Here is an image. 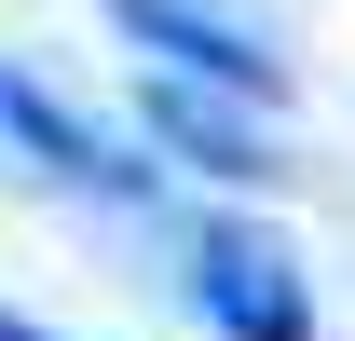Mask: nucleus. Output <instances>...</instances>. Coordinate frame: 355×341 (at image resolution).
<instances>
[{"label":"nucleus","mask_w":355,"mask_h":341,"mask_svg":"<svg viewBox=\"0 0 355 341\" xmlns=\"http://www.w3.org/2000/svg\"><path fill=\"white\" fill-rule=\"evenodd\" d=\"M191 300H205L219 341H314V287L260 218H205L191 232Z\"/></svg>","instance_id":"1"},{"label":"nucleus","mask_w":355,"mask_h":341,"mask_svg":"<svg viewBox=\"0 0 355 341\" xmlns=\"http://www.w3.org/2000/svg\"><path fill=\"white\" fill-rule=\"evenodd\" d=\"M0 123L28 137V164L69 177V191H110V205H137V191H150V164H123V137L96 123V110H69V96H42L28 69H0Z\"/></svg>","instance_id":"2"},{"label":"nucleus","mask_w":355,"mask_h":341,"mask_svg":"<svg viewBox=\"0 0 355 341\" xmlns=\"http://www.w3.org/2000/svg\"><path fill=\"white\" fill-rule=\"evenodd\" d=\"M110 14H123L137 42L164 55L178 82H219V96H246V110H260V96L287 82V69H273V55L246 42V28H232V14H205V0H110Z\"/></svg>","instance_id":"3"},{"label":"nucleus","mask_w":355,"mask_h":341,"mask_svg":"<svg viewBox=\"0 0 355 341\" xmlns=\"http://www.w3.org/2000/svg\"><path fill=\"white\" fill-rule=\"evenodd\" d=\"M137 123H150V150H178V164H205V177H273L246 96H219V82H178V69H164V82L137 96Z\"/></svg>","instance_id":"4"},{"label":"nucleus","mask_w":355,"mask_h":341,"mask_svg":"<svg viewBox=\"0 0 355 341\" xmlns=\"http://www.w3.org/2000/svg\"><path fill=\"white\" fill-rule=\"evenodd\" d=\"M0 341H55V328H28V314H0Z\"/></svg>","instance_id":"5"}]
</instances>
